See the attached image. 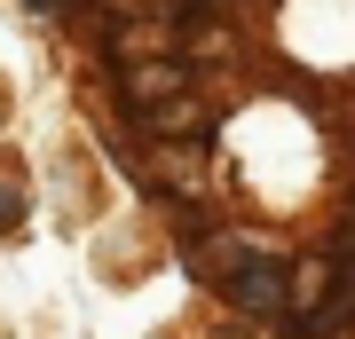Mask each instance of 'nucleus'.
Wrapping results in <instances>:
<instances>
[{
	"label": "nucleus",
	"mask_w": 355,
	"mask_h": 339,
	"mask_svg": "<svg viewBox=\"0 0 355 339\" xmlns=\"http://www.w3.org/2000/svg\"><path fill=\"white\" fill-rule=\"evenodd\" d=\"M198 277H214L229 292V308H253V315H292V268L277 261V252L245 245V237H205L190 252Z\"/></svg>",
	"instance_id": "obj_1"
},
{
	"label": "nucleus",
	"mask_w": 355,
	"mask_h": 339,
	"mask_svg": "<svg viewBox=\"0 0 355 339\" xmlns=\"http://www.w3.org/2000/svg\"><path fill=\"white\" fill-rule=\"evenodd\" d=\"M182 87H190V71H182V63H135V71H127V103H135L142 119L166 111V95H182Z\"/></svg>",
	"instance_id": "obj_2"
},
{
	"label": "nucleus",
	"mask_w": 355,
	"mask_h": 339,
	"mask_svg": "<svg viewBox=\"0 0 355 339\" xmlns=\"http://www.w3.org/2000/svg\"><path fill=\"white\" fill-rule=\"evenodd\" d=\"M16 214H24V198H16V182H0V229H8Z\"/></svg>",
	"instance_id": "obj_3"
},
{
	"label": "nucleus",
	"mask_w": 355,
	"mask_h": 339,
	"mask_svg": "<svg viewBox=\"0 0 355 339\" xmlns=\"http://www.w3.org/2000/svg\"><path fill=\"white\" fill-rule=\"evenodd\" d=\"M32 8H40V16H55V8H79V0H32Z\"/></svg>",
	"instance_id": "obj_4"
}]
</instances>
